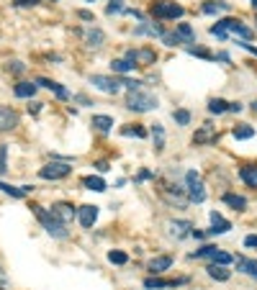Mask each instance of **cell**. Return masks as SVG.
Here are the masks:
<instances>
[{"label": "cell", "mask_w": 257, "mask_h": 290, "mask_svg": "<svg viewBox=\"0 0 257 290\" xmlns=\"http://www.w3.org/2000/svg\"><path fill=\"white\" fill-rule=\"evenodd\" d=\"M126 108H128V110H137V113H147V110L157 108V95L147 93L144 87H142V90H128V95H126Z\"/></svg>", "instance_id": "obj_1"}, {"label": "cell", "mask_w": 257, "mask_h": 290, "mask_svg": "<svg viewBox=\"0 0 257 290\" xmlns=\"http://www.w3.org/2000/svg\"><path fill=\"white\" fill-rule=\"evenodd\" d=\"M34 213L39 216L41 224H44L47 234H52V236H57V239H64V236H67V224H62V221H59L52 211L41 208V206H34Z\"/></svg>", "instance_id": "obj_2"}, {"label": "cell", "mask_w": 257, "mask_h": 290, "mask_svg": "<svg viewBox=\"0 0 257 290\" xmlns=\"http://www.w3.org/2000/svg\"><path fill=\"white\" fill-rule=\"evenodd\" d=\"M185 190H188V200H193V203H203L206 200V188H203V180H201V175L196 170H188L185 175Z\"/></svg>", "instance_id": "obj_3"}, {"label": "cell", "mask_w": 257, "mask_h": 290, "mask_svg": "<svg viewBox=\"0 0 257 290\" xmlns=\"http://www.w3.org/2000/svg\"><path fill=\"white\" fill-rule=\"evenodd\" d=\"M72 172L70 162H49L39 170V177H44V180H62V177H67Z\"/></svg>", "instance_id": "obj_4"}, {"label": "cell", "mask_w": 257, "mask_h": 290, "mask_svg": "<svg viewBox=\"0 0 257 290\" xmlns=\"http://www.w3.org/2000/svg\"><path fill=\"white\" fill-rule=\"evenodd\" d=\"M185 11H183V6H178V3H170V0H160V3H155L152 6V16L155 18H180Z\"/></svg>", "instance_id": "obj_5"}, {"label": "cell", "mask_w": 257, "mask_h": 290, "mask_svg": "<svg viewBox=\"0 0 257 290\" xmlns=\"http://www.w3.org/2000/svg\"><path fill=\"white\" fill-rule=\"evenodd\" d=\"M216 26H219V29H224L226 34H234V36H242L244 41L254 36V34H252V29H247V26L242 24V21H237V18H224V21H216Z\"/></svg>", "instance_id": "obj_6"}, {"label": "cell", "mask_w": 257, "mask_h": 290, "mask_svg": "<svg viewBox=\"0 0 257 290\" xmlns=\"http://www.w3.org/2000/svg\"><path fill=\"white\" fill-rule=\"evenodd\" d=\"M90 85H95L98 90H103V93H108V95H116L118 90H121V80H116V77H105V75H93L90 77Z\"/></svg>", "instance_id": "obj_7"}, {"label": "cell", "mask_w": 257, "mask_h": 290, "mask_svg": "<svg viewBox=\"0 0 257 290\" xmlns=\"http://www.w3.org/2000/svg\"><path fill=\"white\" fill-rule=\"evenodd\" d=\"M126 59H128V62H134V64L139 67V64H155L157 54H155V49H139V52L128 49V52H126Z\"/></svg>", "instance_id": "obj_8"}, {"label": "cell", "mask_w": 257, "mask_h": 290, "mask_svg": "<svg viewBox=\"0 0 257 290\" xmlns=\"http://www.w3.org/2000/svg\"><path fill=\"white\" fill-rule=\"evenodd\" d=\"M208 141H216V126L203 123L196 133H193V144H208Z\"/></svg>", "instance_id": "obj_9"}, {"label": "cell", "mask_w": 257, "mask_h": 290, "mask_svg": "<svg viewBox=\"0 0 257 290\" xmlns=\"http://www.w3.org/2000/svg\"><path fill=\"white\" fill-rule=\"evenodd\" d=\"M18 126V116L16 110H11L8 105H0V131H11Z\"/></svg>", "instance_id": "obj_10"}, {"label": "cell", "mask_w": 257, "mask_h": 290, "mask_svg": "<svg viewBox=\"0 0 257 290\" xmlns=\"http://www.w3.org/2000/svg\"><path fill=\"white\" fill-rule=\"evenodd\" d=\"M77 218H80V224H82L85 229H90L95 221H98V206H80Z\"/></svg>", "instance_id": "obj_11"}, {"label": "cell", "mask_w": 257, "mask_h": 290, "mask_svg": "<svg viewBox=\"0 0 257 290\" xmlns=\"http://www.w3.org/2000/svg\"><path fill=\"white\" fill-rule=\"evenodd\" d=\"M229 229H231L229 221H226L221 213L213 211V213H211V229H208V234H226Z\"/></svg>", "instance_id": "obj_12"}, {"label": "cell", "mask_w": 257, "mask_h": 290, "mask_svg": "<svg viewBox=\"0 0 257 290\" xmlns=\"http://www.w3.org/2000/svg\"><path fill=\"white\" fill-rule=\"evenodd\" d=\"M193 224L190 221H170V234H173L175 239H185V236H190L193 231Z\"/></svg>", "instance_id": "obj_13"}, {"label": "cell", "mask_w": 257, "mask_h": 290, "mask_svg": "<svg viewBox=\"0 0 257 290\" xmlns=\"http://www.w3.org/2000/svg\"><path fill=\"white\" fill-rule=\"evenodd\" d=\"M52 213L62 221V224H72V218H75V211H72L70 203H57V206H52Z\"/></svg>", "instance_id": "obj_14"}, {"label": "cell", "mask_w": 257, "mask_h": 290, "mask_svg": "<svg viewBox=\"0 0 257 290\" xmlns=\"http://www.w3.org/2000/svg\"><path fill=\"white\" fill-rule=\"evenodd\" d=\"M180 282H185V280H160V277H147V280H144V287H147V290H162V287H175V285H180Z\"/></svg>", "instance_id": "obj_15"}, {"label": "cell", "mask_w": 257, "mask_h": 290, "mask_svg": "<svg viewBox=\"0 0 257 290\" xmlns=\"http://www.w3.org/2000/svg\"><path fill=\"white\" fill-rule=\"evenodd\" d=\"M234 262H237V270H239V272H244V275H249V277H254V280H257V262H254V259L237 257Z\"/></svg>", "instance_id": "obj_16"}, {"label": "cell", "mask_w": 257, "mask_h": 290, "mask_svg": "<svg viewBox=\"0 0 257 290\" xmlns=\"http://www.w3.org/2000/svg\"><path fill=\"white\" fill-rule=\"evenodd\" d=\"M206 272H208L211 280H221V282H226V280L231 277V272L226 270L224 264H208V267H206Z\"/></svg>", "instance_id": "obj_17"}, {"label": "cell", "mask_w": 257, "mask_h": 290, "mask_svg": "<svg viewBox=\"0 0 257 290\" xmlns=\"http://www.w3.org/2000/svg\"><path fill=\"white\" fill-rule=\"evenodd\" d=\"M170 264H173V257H155L152 262H149V272H152V275H160V272H165L167 270V267Z\"/></svg>", "instance_id": "obj_18"}, {"label": "cell", "mask_w": 257, "mask_h": 290, "mask_svg": "<svg viewBox=\"0 0 257 290\" xmlns=\"http://www.w3.org/2000/svg\"><path fill=\"white\" fill-rule=\"evenodd\" d=\"M36 85H44V87H49V90H54V93H57V98H62V100H67V98H70V93L64 90V87H62L59 82H52V80H47V77H39V80H36Z\"/></svg>", "instance_id": "obj_19"}, {"label": "cell", "mask_w": 257, "mask_h": 290, "mask_svg": "<svg viewBox=\"0 0 257 290\" xmlns=\"http://www.w3.org/2000/svg\"><path fill=\"white\" fill-rule=\"evenodd\" d=\"M239 177H242L249 188H257V167H254V165L242 167V170H239Z\"/></svg>", "instance_id": "obj_20"}, {"label": "cell", "mask_w": 257, "mask_h": 290, "mask_svg": "<svg viewBox=\"0 0 257 290\" xmlns=\"http://www.w3.org/2000/svg\"><path fill=\"white\" fill-rule=\"evenodd\" d=\"M224 203L231 206L234 211H244V208H247V200H244L242 195H234V193H226V195H224Z\"/></svg>", "instance_id": "obj_21"}, {"label": "cell", "mask_w": 257, "mask_h": 290, "mask_svg": "<svg viewBox=\"0 0 257 290\" xmlns=\"http://www.w3.org/2000/svg\"><path fill=\"white\" fill-rule=\"evenodd\" d=\"M134 62H128V59H113L111 62V70L118 72V75H126V72H134Z\"/></svg>", "instance_id": "obj_22"}, {"label": "cell", "mask_w": 257, "mask_h": 290, "mask_svg": "<svg viewBox=\"0 0 257 290\" xmlns=\"http://www.w3.org/2000/svg\"><path fill=\"white\" fill-rule=\"evenodd\" d=\"M221 11H229V3H224V0H206L203 3V13H221Z\"/></svg>", "instance_id": "obj_23"}, {"label": "cell", "mask_w": 257, "mask_h": 290, "mask_svg": "<svg viewBox=\"0 0 257 290\" xmlns=\"http://www.w3.org/2000/svg\"><path fill=\"white\" fill-rule=\"evenodd\" d=\"M82 185L88 188V190H95V193H103V190H105V180H103V177H93V175L85 177Z\"/></svg>", "instance_id": "obj_24"}, {"label": "cell", "mask_w": 257, "mask_h": 290, "mask_svg": "<svg viewBox=\"0 0 257 290\" xmlns=\"http://www.w3.org/2000/svg\"><path fill=\"white\" fill-rule=\"evenodd\" d=\"M103 31L100 29H90L88 34H85V41H88V47H93V49H98L100 47V44H103Z\"/></svg>", "instance_id": "obj_25"}, {"label": "cell", "mask_w": 257, "mask_h": 290, "mask_svg": "<svg viewBox=\"0 0 257 290\" xmlns=\"http://www.w3.org/2000/svg\"><path fill=\"white\" fill-rule=\"evenodd\" d=\"M152 139H155V149L162 152V149H165V128H162V123H155V126H152Z\"/></svg>", "instance_id": "obj_26"}, {"label": "cell", "mask_w": 257, "mask_h": 290, "mask_svg": "<svg viewBox=\"0 0 257 290\" xmlns=\"http://www.w3.org/2000/svg\"><path fill=\"white\" fill-rule=\"evenodd\" d=\"M34 93H36V85L34 82H18L16 85V95L18 98H34Z\"/></svg>", "instance_id": "obj_27"}, {"label": "cell", "mask_w": 257, "mask_h": 290, "mask_svg": "<svg viewBox=\"0 0 257 290\" xmlns=\"http://www.w3.org/2000/svg\"><path fill=\"white\" fill-rule=\"evenodd\" d=\"M234 139H252L254 136V128L249 123H239V126H234Z\"/></svg>", "instance_id": "obj_28"}, {"label": "cell", "mask_w": 257, "mask_h": 290, "mask_svg": "<svg viewBox=\"0 0 257 290\" xmlns=\"http://www.w3.org/2000/svg\"><path fill=\"white\" fill-rule=\"evenodd\" d=\"M90 123H93L98 131H103V133H105V131H111L113 118H111V116H93V121H90Z\"/></svg>", "instance_id": "obj_29"}, {"label": "cell", "mask_w": 257, "mask_h": 290, "mask_svg": "<svg viewBox=\"0 0 257 290\" xmlns=\"http://www.w3.org/2000/svg\"><path fill=\"white\" fill-rule=\"evenodd\" d=\"M178 36L183 39V44H190V41H196V31H193L188 24H178Z\"/></svg>", "instance_id": "obj_30"}, {"label": "cell", "mask_w": 257, "mask_h": 290, "mask_svg": "<svg viewBox=\"0 0 257 290\" xmlns=\"http://www.w3.org/2000/svg\"><path fill=\"white\" fill-rule=\"evenodd\" d=\"M208 110H211V113H226V110H229V103L226 100H221V98H213L211 103H208Z\"/></svg>", "instance_id": "obj_31"}, {"label": "cell", "mask_w": 257, "mask_h": 290, "mask_svg": "<svg viewBox=\"0 0 257 290\" xmlns=\"http://www.w3.org/2000/svg\"><path fill=\"white\" fill-rule=\"evenodd\" d=\"M0 190L3 193H8V195H13V198H24L31 188H13V185H6V183H0Z\"/></svg>", "instance_id": "obj_32"}, {"label": "cell", "mask_w": 257, "mask_h": 290, "mask_svg": "<svg viewBox=\"0 0 257 290\" xmlns=\"http://www.w3.org/2000/svg\"><path fill=\"white\" fill-rule=\"evenodd\" d=\"M121 133H123V136H139V139H144V136H147V131H144V128H139V126H123V128H121Z\"/></svg>", "instance_id": "obj_33"}, {"label": "cell", "mask_w": 257, "mask_h": 290, "mask_svg": "<svg viewBox=\"0 0 257 290\" xmlns=\"http://www.w3.org/2000/svg\"><path fill=\"white\" fill-rule=\"evenodd\" d=\"M173 118H175L180 126H188V123H190V113H188L185 108H180V110H173Z\"/></svg>", "instance_id": "obj_34"}, {"label": "cell", "mask_w": 257, "mask_h": 290, "mask_svg": "<svg viewBox=\"0 0 257 290\" xmlns=\"http://www.w3.org/2000/svg\"><path fill=\"white\" fill-rule=\"evenodd\" d=\"M108 262H113V264H126V262H128V257H126L123 252L113 249V252H108Z\"/></svg>", "instance_id": "obj_35"}, {"label": "cell", "mask_w": 257, "mask_h": 290, "mask_svg": "<svg viewBox=\"0 0 257 290\" xmlns=\"http://www.w3.org/2000/svg\"><path fill=\"white\" fill-rule=\"evenodd\" d=\"M162 41L167 44V47H178V44H183V39L178 36V31H175V34H165V31H162Z\"/></svg>", "instance_id": "obj_36"}, {"label": "cell", "mask_w": 257, "mask_h": 290, "mask_svg": "<svg viewBox=\"0 0 257 290\" xmlns=\"http://www.w3.org/2000/svg\"><path fill=\"white\" fill-rule=\"evenodd\" d=\"M8 144H3V147H0V175H6L8 172Z\"/></svg>", "instance_id": "obj_37"}, {"label": "cell", "mask_w": 257, "mask_h": 290, "mask_svg": "<svg viewBox=\"0 0 257 290\" xmlns=\"http://www.w3.org/2000/svg\"><path fill=\"white\" fill-rule=\"evenodd\" d=\"M229 262H234V257L226 254V252H221V249L213 254V264H229Z\"/></svg>", "instance_id": "obj_38"}, {"label": "cell", "mask_w": 257, "mask_h": 290, "mask_svg": "<svg viewBox=\"0 0 257 290\" xmlns=\"http://www.w3.org/2000/svg\"><path fill=\"white\" fill-rule=\"evenodd\" d=\"M123 0H111V3H108V8H105V13H108V16H113V13H118V11H123Z\"/></svg>", "instance_id": "obj_39"}, {"label": "cell", "mask_w": 257, "mask_h": 290, "mask_svg": "<svg viewBox=\"0 0 257 290\" xmlns=\"http://www.w3.org/2000/svg\"><path fill=\"white\" fill-rule=\"evenodd\" d=\"M188 52H190V54H196V57H203V59H211V54H208L206 49H201V47H190Z\"/></svg>", "instance_id": "obj_40"}, {"label": "cell", "mask_w": 257, "mask_h": 290, "mask_svg": "<svg viewBox=\"0 0 257 290\" xmlns=\"http://www.w3.org/2000/svg\"><path fill=\"white\" fill-rule=\"evenodd\" d=\"M244 247H257V234H249L244 239Z\"/></svg>", "instance_id": "obj_41"}, {"label": "cell", "mask_w": 257, "mask_h": 290, "mask_svg": "<svg viewBox=\"0 0 257 290\" xmlns=\"http://www.w3.org/2000/svg\"><path fill=\"white\" fill-rule=\"evenodd\" d=\"M39 0H16V6H21V8H29V6H36Z\"/></svg>", "instance_id": "obj_42"}, {"label": "cell", "mask_w": 257, "mask_h": 290, "mask_svg": "<svg viewBox=\"0 0 257 290\" xmlns=\"http://www.w3.org/2000/svg\"><path fill=\"white\" fill-rule=\"evenodd\" d=\"M8 287V280H6V270L0 267V290H6Z\"/></svg>", "instance_id": "obj_43"}, {"label": "cell", "mask_w": 257, "mask_h": 290, "mask_svg": "<svg viewBox=\"0 0 257 290\" xmlns=\"http://www.w3.org/2000/svg\"><path fill=\"white\" fill-rule=\"evenodd\" d=\"M229 110H231V113H239V110H242V103H229Z\"/></svg>", "instance_id": "obj_44"}, {"label": "cell", "mask_w": 257, "mask_h": 290, "mask_svg": "<svg viewBox=\"0 0 257 290\" xmlns=\"http://www.w3.org/2000/svg\"><path fill=\"white\" fill-rule=\"evenodd\" d=\"M8 67H11V64H8ZM11 70H13V72H24V64H21V62H13Z\"/></svg>", "instance_id": "obj_45"}, {"label": "cell", "mask_w": 257, "mask_h": 290, "mask_svg": "<svg viewBox=\"0 0 257 290\" xmlns=\"http://www.w3.org/2000/svg\"><path fill=\"white\" fill-rule=\"evenodd\" d=\"M149 177H152V172H149V170H142V172H139V180H149Z\"/></svg>", "instance_id": "obj_46"}, {"label": "cell", "mask_w": 257, "mask_h": 290, "mask_svg": "<svg viewBox=\"0 0 257 290\" xmlns=\"http://www.w3.org/2000/svg\"><path fill=\"white\" fill-rule=\"evenodd\" d=\"M80 18H85V21H93V13H90V11H80Z\"/></svg>", "instance_id": "obj_47"}, {"label": "cell", "mask_w": 257, "mask_h": 290, "mask_svg": "<svg viewBox=\"0 0 257 290\" xmlns=\"http://www.w3.org/2000/svg\"><path fill=\"white\" fill-rule=\"evenodd\" d=\"M95 167H98V172H105V170H108V162H98Z\"/></svg>", "instance_id": "obj_48"}, {"label": "cell", "mask_w": 257, "mask_h": 290, "mask_svg": "<svg viewBox=\"0 0 257 290\" xmlns=\"http://www.w3.org/2000/svg\"><path fill=\"white\" fill-rule=\"evenodd\" d=\"M242 47H244L247 52H252V54H257V47H252V44H242Z\"/></svg>", "instance_id": "obj_49"}, {"label": "cell", "mask_w": 257, "mask_h": 290, "mask_svg": "<svg viewBox=\"0 0 257 290\" xmlns=\"http://www.w3.org/2000/svg\"><path fill=\"white\" fill-rule=\"evenodd\" d=\"M252 108H254V110H257V100H254V103H252Z\"/></svg>", "instance_id": "obj_50"}, {"label": "cell", "mask_w": 257, "mask_h": 290, "mask_svg": "<svg viewBox=\"0 0 257 290\" xmlns=\"http://www.w3.org/2000/svg\"><path fill=\"white\" fill-rule=\"evenodd\" d=\"M252 6H254V8H257V0H252Z\"/></svg>", "instance_id": "obj_51"}, {"label": "cell", "mask_w": 257, "mask_h": 290, "mask_svg": "<svg viewBox=\"0 0 257 290\" xmlns=\"http://www.w3.org/2000/svg\"><path fill=\"white\" fill-rule=\"evenodd\" d=\"M88 3H93V0H88Z\"/></svg>", "instance_id": "obj_52"}]
</instances>
